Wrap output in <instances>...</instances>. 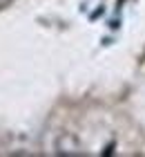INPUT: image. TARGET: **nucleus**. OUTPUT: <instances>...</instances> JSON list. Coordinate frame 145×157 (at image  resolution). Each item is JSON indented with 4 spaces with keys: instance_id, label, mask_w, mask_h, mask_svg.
Instances as JSON below:
<instances>
[{
    "instance_id": "2",
    "label": "nucleus",
    "mask_w": 145,
    "mask_h": 157,
    "mask_svg": "<svg viewBox=\"0 0 145 157\" xmlns=\"http://www.w3.org/2000/svg\"><path fill=\"white\" fill-rule=\"evenodd\" d=\"M5 2H7V0H0V7H2V5H5Z\"/></svg>"
},
{
    "instance_id": "1",
    "label": "nucleus",
    "mask_w": 145,
    "mask_h": 157,
    "mask_svg": "<svg viewBox=\"0 0 145 157\" xmlns=\"http://www.w3.org/2000/svg\"><path fill=\"white\" fill-rule=\"evenodd\" d=\"M56 153L58 155H78L81 153V144L76 141L74 135H60L56 141Z\"/></svg>"
}]
</instances>
